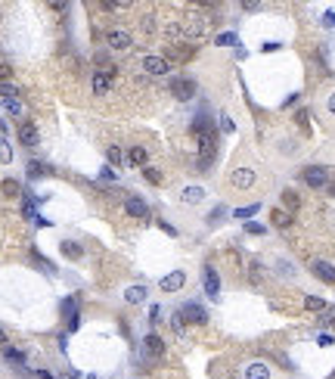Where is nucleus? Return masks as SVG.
Wrapping results in <instances>:
<instances>
[{
  "mask_svg": "<svg viewBox=\"0 0 335 379\" xmlns=\"http://www.w3.org/2000/svg\"><path fill=\"white\" fill-rule=\"evenodd\" d=\"M0 97H4V100H16V97H19V90L7 81V84H0Z\"/></svg>",
  "mask_w": 335,
  "mask_h": 379,
  "instance_id": "473e14b6",
  "label": "nucleus"
},
{
  "mask_svg": "<svg viewBox=\"0 0 335 379\" xmlns=\"http://www.w3.org/2000/svg\"><path fill=\"white\" fill-rule=\"evenodd\" d=\"M326 106H329V112L335 115V90H332V97H329V103H326Z\"/></svg>",
  "mask_w": 335,
  "mask_h": 379,
  "instance_id": "a18cd8bd",
  "label": "nucleus"
},
{
  "mask_svg": "<svg viewBox=\"0 0 335 379\" xmlns=\"http://www.w3.org/2000/svg\"><path fill=\"white\" fill-rule=\"evenodd\" d=\"M276 268H279V274H282V277H292V274H295V268H292L289 261H276Z\"/></svg>",
  "mask_w": 335,
  "mask_h": 379,
  "instance_id": "4c0bfd02",
  "label": "nucleus"
},
{
  "mask_svg": "<svg viewBox=\"0 0 335 379\" xmlns=\"http://www.w3.org/2000/svg\"><path fill=\"white\" fill-rule=\"evenodd\" d=\"M304 308H307V311H326V298H320V295H307V298H304Z\"/></svg>",
  "mask_w": 335,
  "mask_h": 379,
  "instance_id": "bb28decb",
  "label": "nucleus"
},
{
  "mask_svg": "<svg viewBox=\"0 0 335 379\" xmlns=\"http://www.w3.org/2000/svg\"><path fill=\"white\" fill-rule=\"evenodd\" d=\"M220 131H223V134H233V131H236V125H233L230 115H223V119H220Z\"/></svg>",
  "mask_w": 335,
  "mask_h": 379,
  "instance_id": "e433bc0d",
  "label": "nucleus"
},
{
  "mask_svg": "<svg viewBox=\"0 0 335 379\" xmlns=\"http://www.w3.org/2000/svg\"><path fill=\"white\" fill-rule=\"evenodd\" d=\"M257 211H261V205H257V202H251V205H245V208H236V211H233V218H239V221H248V218H254Z\"/></svg>",
  "mask_w": 335,
  "mask_h": 379,
  "instance_id": "a878e982",
  "label": "nucleus"
},
{
  "mask_svg": "<svg viewBox=\"0 0 335 379\" xmlns=\"http://www.w3.org/2000/svg\"><path fill=\"white\" fill-rule=\"evenodd\" d=\"M180 34L186 37V41L199 44V41H205V34H208V22H205V19H199V16H193V19L180 22Z\"/></svg>",
  "mask_w": 335,
  "mask_h": 379,
  "instance_id": "f03ea898",
  "label": "nucleus"
},
{
  "mask_svg": "<svg viewBox=\"0 0 335 379\" xmlns=\"http://www.w3.org/2000/svg\"><path fill=\"white\" fill-rule=\"evenodd\" d=\"M295 122H298V125H301V131H307V112L301 109V112H298V115H295Z\"/></svg>",
  "mask_w": 335,
  "mask_h": 379,
  "instance_id": "ea45409f",
  "label": "nucleus"
},
{
  "mask_svg": "<svg viewBox=\"0 0 335 379\" xmlns=\"http://www.w3.org/2000/svg\"><path fill=\"white\" fill-rule=\"evenodd\" d=\"M0 345H4V348L10 345V339H7V333H4V329H0Z\"/></svg>",
  "mask_w": 335,
  "mask_h": 379,
  "instance_id": "49530a36",
  "label": "nucleus"
},
{
  "mask_svg": "<svg viewBox=\"0 0 335 379\" xmlns=\"http://www.w3.org/2000/svg\"><path fill=\"white\" fill-rule=\"evenodd\" d=\"M143 177H146L149 183H156V186L162 183V174H159V168H149V165H146V168H143Z\"/></svg>",
  "mask_w": 335,
  "mask_h": 379,
  "instance_id": "c756f323",
  "label": "nucleus"
},
{
  "mask_svg": "<svg viewBox=\"0 0 335 379\" xmlns=\"http://www.w3.org/2000/svg\"><path fill=\"white\" fill-rule=\"evenodd\" d=\"M202 199H205V190L202 186H186L183 193H180V202L183 205H199Z\"/></svg>",
  "mask_w": 335,
  "mask_h": 379,
  "instance_id": "f3484780",
  "label": "nucleus"
},
{
  "mask_svg": "<svg viewBox=\"0 0 335 379\" xmlns=\"http://www.w3.org/2000/svg\"><path fill=\"white\" fill-rule=\"evenodd\" d=\"M0 193L10 196V199H16V196H22V186H19V180L7 177V180H0Z\"/></svg>",
  "mask_w": 335,
  "mask_h": 379,
  "instance_id": "6ab92c4d",
  "label": "nucleus"
},
{
  "mask_svg": "<svg viewBox=\"0 0 335 379\" xmlns=\"http://www.w3.org/2000/svg\"><path fill=\"white\" fill-rule=\"evenodd\" d=\"M245 233L261 236V233H267V227H264V224H254V221H245Z\"/></svg>",
  "mask_w": 335,
  "mask_h": 379,
  "instance_id": "7c9ffc66",
  "label": "nucleus"
},
{
  "mask_svg": "<svg viewBox=\"0 0 335 379\" xmlns=\"http://www.w3.org/2000/svg\"><path fill=\"white\" fill-rule=\"evenodd\" d=\"M332 326H335V317H332Z\"/></svg>",
  "mask_w": 335,
  "mask_h": 379,
  "instance_id": "09e8293b",
  "label": "nucleus"
},
{
  "mask_svg": "<svg viewBox=\"0 0 335 379\" xmlns=\"http://www.w3.org/2000/svg\"><path fill=\"white\" fill-rule=\"evenodd\" d=\"M59 252H62L65 258H71V261H74V258H81V255H84V249H81L78 243H71V240H65V243L59 246Z\"/></svg>",
  "mask_w": 335,
  "mask_h": 379,
  "instance_id": "4be33fe9",
  "label": "nucleus"
},
{
  "mask_svg": "<svg viewBox=\"0 0 335 379\" xmlns=\"http://www.w3.org/2000/svg\"><path fill=\"white\" fill-rule=\"evenodd\" d=\"M270 221H273V227H279V230L292 227V215H289V211H282V208H273V211H270Z\"/></svg>",
  "mask_w": 335,
  "mask_h": 379,
  "instance_id": "aec40b11",
  "label": "nucleus"
},
{
  "mask_svg": "<svg viewBox=\"0 0 335 379\" xmlns=\"http://www.w3.org/2000/svg\"><path fill=\"white\" fill-rule=\"evenodd\" d=\"M202 283H205V295L211 301H217L220 298V277H217V271L211 268V264H205V268H202Z\"/></svg>",
  "mask_w": 335,
  "mask_h": 379,
  "instance_id": "423d86ee",
  "label": "nucleus"
},
{
  "mask_svg": "<svg viewBox=\"0 0 335 379\" xmlns=\"http://www.w3.org/2000/svg\"><path fill=\"white\" fill-rule=\"evenodd\" d=\"M180 314H183V320H190V323H196V326L208 323V311L199 305V301H186V305L180 308Z\"/></svg>",
  "mask_w": 335,
  "mask_h": 379,
  "instance_id": "0eeeda50",
  "label": "nucleus"
},
{
  "mask_svg": "<svg viewBox=\"0 0 335 379\" xmlns=\"http://www.w3.org/2000/svg\"><path fill=\"white\" fill-rule=\"evenodd\" d=\"M44 174H50V165H44V162H28V177H31V180L44 177Z\"/></svg>",
  "mask_w": 335,
  "mask_h": 379,
  "instance_id": "b1692460",
  "label": "nucleus"
},
{
  "mask_svg": "<svg viewBox=\"0 0 335 379\" xmlns=\"http://www.w3.org/2000/svg\"><path fill=\"white\" fill-rule=\"evenodd\" d=\"M193 56H196V47L177 44V47H168V56H165V59H168V62H171V59H177V62H190Z\"/></svg>",
  "mask_w": 335,
  "mask_h": 379,
  "instance_id": "dca6fc26",
  "label": "nucleus"
},
{
  "mask_svg": "<svg viewBox=\"0 0 335 379\" xmlns=\"http://www.w3.org/2000/svg\"><path fill=\"white\" fill-rule=\"evenodd\" d=\"M140 68H143L146 75H156V78H162V75L171 72V62H168L165 56H152V53H149V56L140 59Z\"/></svg>",
  "mask_w": 335,
  "mask_h": 379,
  "instance_id": "39448f33",
  "label": "nucleus"
},
{
  "mask_svg": "<svg viewBox=\"0 0 335 379\" xmlns=\"http://www.w3.org/2000/svg\"><path fill=\"white\" fill-rule=\"evenodd\" d=\"M223 215H227V205H217V208H214V211L208 215V227H214V224H220V218H223Z\"/></svg>",
  "mask_w": 335,
  "mask_h": 379,
  "instance_id": "2f4dec72",
  "label": "nucleus"
},
{
  "mask_svg": "<svg viewBox=\"0 0 335 379\" xmlns=\"http://www.w3.org/2000/svg\"><path fill=\"white\" fill-rule=\"evenodd\" d=\"M311 274H314L317 280H323V283L335 286V264H329V261H323V258H317V261L311 264Z\"/></svg>",
  "mask_w": 335,
  "mask_h": 379,
  "instance_id": "1a4fd4ad",
  "label": "nucleus"
},
{
  "mask_svg": "<svg viewBox=\"0 0 335 379\" xmlns=\"http://www.w3.org/2000/svg\"><path fill=\"white\" fill-rule=\"evenodd\" d=\"M301 180L311 190H326L329 186V168L326 165H307V168H301Z\"/></svg>",
  "mask_w": 335,
  "mask_h": 379,
  "instance_id": "f257e3e1",
  "label": "nucleus"
},
{
  "mask_svg": "<svg viewBox=\"0 0 335 379\" xmlns=\"http://www.w3.org/2000/svg\"><path fill=\"white\" fill-rule=\"evenodd\" d=\"M10 162H13V149L7 140H0V165H10Z\"/></svg>",
  "mask_w": 335,
  "mask_h": 379,
  "instance_id": "c85d7f7f",
  "label": "nucleus"
},
{
  "mask_svg": "<svg viewBox=\"0 0 335 379\" xmlns=\"http://www.w3.org/2000/svg\"><path fill=\"white\" fill-rule=\"evenodd\" d=\"M106 44H109V50H127L134 41H131V34H127L124 28H112V31L106 34Z\"/></svg>",
  "mask_w": 335,
  "mask_h": 379,
  "instance_id": "9d476101",
  "label": "nucleus"
},
{
  "mask_svg": "<svg viewBox=\"0 0 335 379\" xmlns=\"http://www.w3.org/2000/svg\"><path fill=\"white\" fill-rule=\"evenodd\" d=\"M217 44H220V47H233V44H236V34H230V31H227V34H217Z\"/></svg>",
  "mask_w": 335,
  "mask_h": 379,
  "instance_id": "f704fd0d",
  "label": "nucleus"
},
{
  "mask_svg": "<svg viewBox=\"0 0 335 379\" xmlns=\"http://www.w3.org/2000/svg\"><path fill=\"white\" fill-rule=\"evenodd\" d=\"M124 301H127V305H143V301H146V286H127L124 289Z\"/></svg>",
  "mask_w": 335,
  "mask_h": 379,
  "instance_id": "a211bd4d",
  "label": "nucleus"
},
{
  "mask_svg": "<svg viewBox=\"0 0 335 379\" xmlns=\"http://www.w3.org/2000/svg\"><path fill=\"white\" fill-rule=\"evenodd\" d=\"M4 106H7L10 115H22V103L19 100H4Z\"/></svg>",
  "mask_w": 335,
  "mask_h": 379,
  "instance_id": "72a5a7b5",
  "label": "nucleus"
},
{
  "mask_svg": "<svg viewBox=\"0 0 335 379\" xmlns=\"http://www.w3.org/2000/svg\"><path fill=\"white\" fill-rule=\"evenodd\" d=\"M106 159H109L112 168H121V165H124V156H121L118 146H109V149H106Z\"/></svg>",
  "mask_w": 335,
  "mask_h": 379,
  "instance_id": "5701e85b",
  "label": "nucleus"
},
{
  "mask_svg": "<svg viewBox=\"0 0 335 379\" xmlns=\"http://www.w3.org/2000/svg\"><path fill=\"white\" fill-rule=\"evenodd\" d=\"M112 84H115V68H102V72H93V78H90V87L96 97H106L112 90Z\"/></svg>",
  "mask_w": 335,
  "mask_h": 379,
  "instance_id": "20e7f679",
  "label": "nucleus"
},
{
  "mask_svg": "<svg viewBox=\"0 0 335 379\" xmlns=\"http://www.w3.org/2000/svg\"><path fill=\"white\" fill-rule=\"evenodd\" d=\"M230 183H233L236 190H248V186L254 183V171H251V168H236V171L230 174Z\"/></svg>",
  "mask_w": 335,
  "mask_h": 379,
  "instance_id": "2eb2a0df",
  "label": "nucleus"
},
{
  "mask_svg": "<svg viewBox=\"0 0 335 379\" xmlns=\"http://www.w3.org/2000/svg\"><path fill=\"white\" fill-rule=\"evenodd\" d=\"M317 345H323V348H326V345H332V336H329V333H323V336H317Z\"/></svg>",
  "mask_w": 335,
  "mask_h": 379,
  "instance_id": "79ce46f5",
  "label": "nucleus"
},
{
  "mask_svg": "<svg viewBox=\"0 0 335 379\" xmlns=\"http://www.w3.org/2000/svg\"><path fill=\"white\" fill-rule=\"evenodd\" d=\"M159 317H162V308H152V311H149V320H152V323H162Z\"/></svg>",
  "mask_w": 335,
  "mask_h": 379,
  "instance_id": "37998d69",
  "label": "nucleus"
},
{
  "mask_svg": "<svg viewBox=\"0 0 335 379\" xmlns=\"http://www.w3.org/2000/svg\"><path fill=\"white\" fill-rule=\"evenodd\" d=\"M162 292H177V289H183L186 286V274L183 271H171L168 277H162Z\"/></svg>",
  "mask_w": 335,
  "mask_h": 379,
  "instance_id": "ddd939ff",
  "label": "nucleus"
},
{
  "mask_svg": "<svg viewBox=\"0 0 335 379\" xmlns=\"http://www.w3.org/2000/svg\"><path fill=\"white\" fill-rule=\"evenodd\" d=\"M273 50H279V44H276V41H270V44H264V53H273Z\"/></svg>",
  "mask_w": 335,
  "mask_h": 379,
  "instance_id": "c03bdc74",
  "label": "nucleus"
},
{
  "mask_svg": "<svg viewBox=\"0 0 335 379\" xmlns=\"http://www.w3.org/2000/svg\"><path fill=\"white\" fill-rule=\"evenodd\" d=\"M146 162H149V153H146L143 146H134L131 149V165L134 168H146Z\"/></svg>",
  "mask_w": 335,
  "mask_h": 379,
  "instance_id": "412c9836",
  "label": "nucleus"
},
{
  "mask_svg": "<svg viewBox=\"0 0 335 379\" xmlns=\"http://www.w3.org/2000/svg\"><path fill=\"white\" fill-rule=\"evenodd\" d=\"M323 25H326V28H335V13H332V10L323 13Z\"/></svg>",
  "mask_w": 335,
  "mask_h": 379,
  "instance_id": "a19ab883",
  "label": "nucleus"
},
{
  "mask_svg": "<svg viewBox=\"0 0 335 379\" xmlns=\"http://www.w3.org/2000/svg\"><path fill=\"white\" fill-rule=\"evenodd\" d=\"M165 351H168V345H165L162 336L149 333V336L143 339V354H149V358H165Z\"/></svg>",
  "mask_w": 335,
  "mask_h": 379,
  "instance_id": "6e6552de",
  "label": "nucleus"
},
{
  "mask_svg": "<svg viewBox=\"0 0 335 379\" xmlns=\"http://www.w3.org/2000/svg\"><path fill=\"white\" fill-rule=\"evenodd\" d=\"M168 87H171V93H174L180 103H190V100L196 97V81H193V78H183V75H174V78L168 81Z\"/></svg>",
  "mask_w": 335,
  "mask_h": 379,
  "instance_id": "7ed1b4c3",
  "label": "nucleus"
},
{
  "mask_svg": "<svg viewBox=\"0 0 335 379\" xmlns=\"http://www.w3.org/2000/svg\"><path fill=\"white\" fill-rule=\"evenodd\" d=\"M270 367L264 364V361H251L245 370H242V379H270Z\"/></svg>",
  "mask_w": 335,
  "mask_h": 379,
  "instance_id": "4468645a",
  "label": "nucleus"
},
{
  "mask_svg": "<svg viewBox=\"0 0 335 379\" xmlns=\"http://www.w3.org/2000/svg\"><path fill=\"white\" fill-rule=\"evenodd\" d=\"M124 211H127L131 218H137V221L149 218V205H146L140 196H127V199H124Z\"/></svg>",
  "mask_w": 335,
  "mask_h": 379,
  "instance_id": "f8f14e48",
  "label": "nucleus"
},
{
  "mask_svg": "<svg viewBox=\"0 0 335 379\" xmlns=\"http://www.w3.org/2000/svg\"><path fill=\"white\" fill-rule=\"evenodd\" d=\"M37 376H41V379H56L53 373H47V370H37Z\"/></svg>",
  "mask_w": 335,
  "mask_h": 379,
  "instance_id": "de8ad7c7",
  "label": "nucleus"
},
{
  "mask_svg": "<svg viewBox=\"0 0 335 379\" xmlns=\"http://www.w3.org/2000/svg\"><path fill=\"white\" fill-rule=\"evenodd\" d=\"M10 75H13V68H10L7 62H0V84H7V81H10Z\"/></svg>",
  "mask_w": 335,
  "mask_h": 379,
  "instance_id": "58836bf2",
  "label": "nucleus"
},
{
  "mask_svg": "<svg viewBox=\"0 0 335 379\" xmlns=\"http://www.w3.org/2000/svg\"><path fill=\"white\" fill-rule=\"evenodd\" d=\"M282 205L295 211L298 205H301V196H298V193H295V190H282Z\"/></svg>",
  "mask_w": 335,
  "mask_h": 379,
  "instance_id": "393cba45",
  "label": "nucleus"
},
{
  "mask_svg": "<svg viewBox=\"0 0 335 379\" xmlns=\"http://www.w3.org/2000/svg\"><path fill=\"white\" fill-rule=\"evenodd\" d=\"M19 143L28 146V149H34L37 143H41V134H37V125L34 122H22L19 125Z\"/></svg>",
  "mask_w": 335,
  "mask_h": 379,
  "instance_id": "9b49d317",
  "label": "nucleus"
},
{
  "mask_svg": "<svg viewBox=\"0 0 335 379\" xmlns=\"http://www.w3.org/2000/svg\"><path fill=\"white\" fill-rule=\"evenodd\" d=\"M4 354H7V361H10V364H16V367H25V354H22V351H16L13 345H7V348H4Z\"/></svg>",
  "mask_w": 335,
  "mask_h": 379,
  "instance_id": "cd10ccee",
  "label": "nucleus"
},
{
  "mask_svg": "<svg viewBox=\"0 0 335 379\" xmlns=\"http://www.w3.org/2000/svg\"><path fill=\"white\" fill-rule=\"evenodd\" d=\"M99 177L102 180H118V171L112 168V165H102V171H99Z\"/></svg>",
  "mask_w": 335,
  "mask_h": 379,
  "instance_id": "c9c22d12",
  "label": "nucleus"
}]
</instances>
